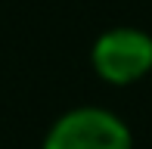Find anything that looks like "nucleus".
Returning <instances> with one entry per match:
<instances>
[{"label": "nucleus", "mask_w": 152, "mask_h": 149, "mask_svg": "<svg viewBox=\"0 0 152 149\" xmlns=\"http://www.w3.org/2000/svg\"><path fill=\"white\" fill-rule=\"evenodd\" d=\"M93 72L109 84H134V81L152 74V34L143 28H109L96 37L90 50Z\"/></svg>", "instance_id": "f03ea898"}, {"label": "nucleus", "mask_w": 152, "mask_h": 149, "mask_svg": "<svg viewBox=\"0 0 152 149\" xmlns=\"http://www.w3.org/2000/svg\"><path fill=\"white\" fill-rule=\"evenodd\" d=\"M44 149H134V137L115 112L78 106L56 118L47 131Z\"/></svg>", "instance_id": "f257e3e1"}]
</instances>
